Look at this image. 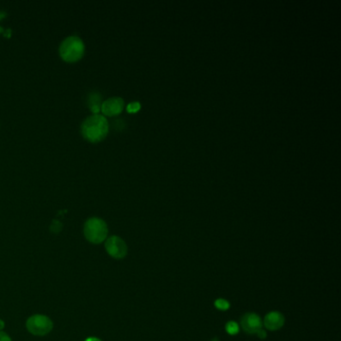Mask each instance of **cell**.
<instances>
[{
	"label": "cell",
	"instance_id": "cell-1",
	"mask_svg": "<svg viewBox=\"0 0 341 341\" xmlns=\"http://www.w3.org/2000/svg\"><path fill=\"white\" fill-rule=\"evenodd\" d=\"M80 132L84 139L96 143L103 140L109 132V123L102 114H91L81 123Z\"/></svg>",
	"mask_w": 341,
	"mask_h": 341
},
{
	"label": "cell",
	"instance_id": "cell-2",
	"mask_svg": "<svg viewBox=\"0 0 341 341\" xmlns=\"http://www.w3.org/2000/svg\"><path fill=\"white\" fill-rule=\"evenodd\" d=\"M60 57L66 62H76L80 60L85 53V44L82 38L77 35H69L64 38L58 48Z\"/></svg>",
	"mask_w": 341,
	"mask_h": 341
},
{
	"label": "cell",
	"instance_id": "cell-3",
	"mask_svg": "<svg viewBox=\"0 0 341 341\" xmlns=\"http://www.w3.org/2000/svg\"><path fill=\"white\" fill-rule=\"evenodd\" d=\"M85 238L93 244H100L106 240L108 235V228L106 222L99 217L93 216L88 218L83 226Z\"/></svg>",
	"mask_w": 341,
	"mask_h": 341
},
{
	"label": "cell",
	"instance_id": "cell-4",
	"mask_svg": "<svg viewBox=\"0 0 341 341\" xmlns=\"http://www.w3.org/2000/svg\"><path fill=\"white\" fill-rule=\"evenodd\" d=\"M26 328L29 333L36 336H44L51 332L53 329L52 320L44 314L31 315L26 320Z\"/></svg>",
	"mask_w": 341,
	"mask_h": 341
},
{
	"label": "cell",
	"instance_id": "cell-5",
	"mask_svg": "<svg viewBox=\"0 0 341 341\" xmlns=\"http://www.w3.org/2000/svg\"><path fill=\"white\" fill-rule=\"evenodd\" d=\"M104 246L106 252L114 259H123L128 252L126 242L117 235L107 237Z\"/></svg>",
	"mask_w": 341,
	"mask_h": 341
},
{
	"label": "cell",
	"instance_id": "cell-6",
	"mask_svg": "<svg viewBox=\"0 0 341 341\" xmlns=\"http://www.w3.org/2000/svg\"><path fill=\"white\" fill-rule=\"evenodd\" d=\"M241 328L248 334H257L263 329L262 319L254 312H247L241 316L240 319Z\"/></svg>",
	"mask_w": 341,
	"mask_h": 341
},
{
	"label": "cell",
	"instance_id": "cell-7",
	"mask_svg": "<svg viewBox=\"0 0 341 341\" xmlns=\"http://www.w3.org/2000/svg\"><path fill=\"white\" fill-rule=\"evenodd\" d=\"M124 109V100L121 97L114 96L105 99L101 104V111L104 116H116Z\"/></svg>",
	"mask_w": 341,
	"mask_h": 341
},
{
	"label": "cell",
	"instance_id": "cell-8",
	"mask_svg": "<svg viewBox=\"0 0 341 341\" xmlns=\"http://www.w3.org/2000/svg\"><path fill=\"white\" fill-rule=\"evenodd\" d=\"M285 323L284 315L279 311H271L267 313L262 320V324L266 329L270 331H276L283 327Z\"/></svg>",
	"mask_w": 341,
	"mask_h": 341
},
{
	"label": "cell",
	"instance_id": "cell-9",
	"mask_svg": "<svg viewBox=\"0 0 341 341\" xmlns=\"http://www.w3.org/2000/svg\"><path fill=\"white\" fill-rule=\"evenodd\" d=\"M102 102V96L99 92L92 91L89 93L87 97V104L92 114H98L101 111Z\"/></svg>",
	"mask_w": 341,
	"mask_h": 341
},
{
	"label": "cell",
	"instance_id": "cell-10",
	"mask_svg": "<svg viewBox=\"0 0 341 341\" xmlns=\"http://www.w3.org/2000/svg\"><path fill=\"white\" fill-rule=\"evenodd\" d=\"M225 330L229 335H236L239 333V325L233 320L228 321L225 325Z\"/></svg>",
	"mask_w": 341,
	"mask_h": 341
},
{
	"label": "cell",
	"instance_id": "cell-11",
	"mask_svg": "<svg viewBox=\"0 0 341 341\" xmlns=\"http://www.w3.org/2000/svg\"><path fill=\"white\" fill-rule=\"evenodd\" d=\"M214 305L215 307L218 309V310H221V311H226L229 308H230V304L229 301L224 299V298H218L215 300L214 302Z\"/></svg>",
	"mask_w": 341,
	"mask_h": 341
},
{
	"label": "cell",
	"instance_id": "cell-12",
	"mask_svg": "<svg viewBox=\"0 0 341 341\" xmlns=\"http://www.w3.org/2000/svg\"><path fill=\"white\" fill-rule=\"evenodd\" d=\"M140 108H141V105H140V103L137 102V101L130 102V103L127 105V107H126V109H127V111H128L129 113H136Z\"/></svg>",
	"mask_w": 341,
	"mask_h": 341
},
{
	"label": "cell",
	"instance_id": "cell-13",
	"mask_svg": "<svg viewBox=\"0 0 341 341\" xmlns=\"http://www.w3.org/2000/svg\"><path fill=\"white\" fill-rule=\"evenodd\" d=\"M61 228H62V224H61L58 220H54V221L52 222L51 226H50L51 231L54 232V233H58V232L61 230Z\"/></svg>",
	"mask_w": 341,
	"mask_h": 341
},
{
	"label": "cell",
	"instance_id": "cell-14",
	"mask_svg": "<svg viewBox=\"0 0 341 341\" xmlns=\"http://www.w3.org/2000/svg\"><path fill=\"white\" fill-rule=\"evenodd\" d=\"M0 341H12L11 337L4 331H0Z\"/></svg>",
	"mask_w": 341,
	"mask_h": 341
},
{
	"label": "cell",
	"instance_id": "cell-15",
	"mask_svg": "<svg viewBox=\"0 0 341 341\" xmlns=\"http://www.w3.org/2000/svg\"><path fill=\"white\" fill-rule=\"evenodd\" d=\"M256 335H257L260 339H266V337H267V332H266L264 329H261Z\"/></svg>",
	"mask_w": 341,
	"mask_h": 341
},
{
	"label": "cell",
	"instance_id": "cell-16",
	"mask_svg": "<svg viewBox=\"0 0 341 341\" xmlns=\"http://www.w3.org/2000/svg\"><path fill=\"white\" fill-rule=\"evenodd\" d=\"M85 341H102L100 340L99 338H97V337H89V338H87L86 340Z\"/></svg>",
	"mask_w": 341,
	"mask_h": 341
},
{
	"label": "cell",
	"instance_id": "cell-17",
	"mask_svg": "<svg viewBox=\"0 0 341 341\" xmlns=\"http://www.w3.org/2000/svg\"><path fill=\"white\" fill-rule=\"evenodd\" d=\"M4 326H5V325H4V321L0 319V331H2V329L4 328Z\"/></svg>",
	"mask_w": 341,
	"mask_h": 341
},
{
	"label": "cell",
	"instance_id": "cell-18",
	"mask_svg": "<svg viewBox=\"0 0 341 341\" xmlns=\"http://www.w3.org/2000/svg\"><path fill=\"white\" fill-rule=\"evenodd\" d=\"M211 341H218V340H217V339H212V340Z\"/></svg>",
	"mask_w": 341,
	"mask_h": 341
}]
</instances>
